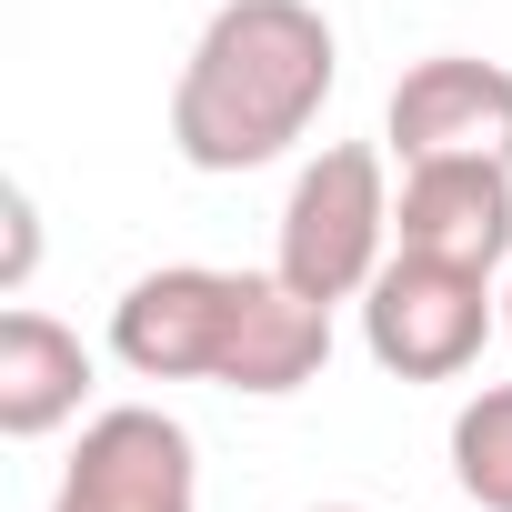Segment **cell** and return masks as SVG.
I'll return each instance as SVG.
<instances>
[{
	"label": "cell",
	"mask_w": 512,
	"mask_h": 512,
	"mask_svg": "<svg viewBox=\"0 0 512 512\" xmlns=\"http://www.w3.org/2000/svg\"><path fill=\"white\" fill-rule=\"evenodd\" d=\"M111 362L131 382H211L241 402H282L332 372V302L292 292L282 272L161 262L111 302Z\"/></svg>",
	"instance_id": "obj_1"
},
{
	"label": "cell",
	"mask_w": 512,
	"mask_h": 512,
	"mask_svg": "<svg viewBox=\"0 0 512 512\" xmlns=\"http://www.w3.org/2000/svg\"><path fill=\"white\" fill-rule=\"evenodd\" d=\"M332 81H342V41L312 0H221L171 81V151L211 181L262 171L292 141H312Z\"/></svg>",
	"instance_id": "obj_2"
},
{
	"label": "cell",
	"mask_w": 512,
	"mask_h": 512,
	"mask_svg": "<svg viewBox=\"0 0 512 512\" xmlns=\"http://www.w3.org/2000/svg\"><path fill=\"white\" fill-rule=\"evenodd\" d=\"M392 262V151L382 141H332L292 171L272 272L312 302H362L372 272Z\"/></svg>",
	"instance_id": "obj_3"
},
{
	"label": "cell",
	"mask_w": 512,
	"mask_h": 512,
	"mask_svg": "<svg viewBox=\"0 0 512 512\" xmlns=\"http://www.w3.org/2000/svg\"><path fill=\"white\" fill-rule=\"evenodd\" d=\"M492 332H502V282L432 262V251H392L362 292V352L392 382H462Z\"/></svg>",
	"instance_id": "obj_4"
},
{
	"label": "cell",
	"mask_w": 512,
	"mask_h": 512,
	"mask_svg": "<svg viewBox=\"0 0 512 512\" xmlns=\"http://www.w3.org/2000/svg\"><path fill=\"white\" fill-rule=\"evenodd\" d=\"M51 512H201V442L161 402H111L81 422Z\"/></svg>",
	"instance_id": "obj_5"
},
{
	"label": "cell",
	"mask_w": 512,
	"mask_h": 512,
	"mask_svg": "<svg viewBox=\"0 0 512 512\" xmlns=\"http://www.w3.org/2000/svg\"><path fill=\"white\" fill-rule=\"evenodd\" d=\"M382 151L412 161H512V71L482 51H432L382 101Z\"/></svg>",
	"instance_id": "obj_6"
},
{
	"label": "cell",
	"mask_w": 512,
	"mask_h": 512,
	"mask_svg": "<svg viewBox=\"0 0 512 512\" xmlns=\"http://www.w3.org/2000/svg\"><path fill=\"white\" fill-rule=\"evenodd\" d=\"M392 251L502 272L512 262V161H412L392 191Z\"/></svg>",
	"instance_id": "obj_7"
},
{
	"label": "cell",
	"mask_w": 512,
	"mask_h": 512,
	"mask_svg": "<svg viewBox=\"0 0 512 512\" xmlns=\"http://www.w3.org/2000/svg\"><path fill=\"white\" fill-rule=\"evenodd\" d=\"M91 342L71 332V322H51V312H31V302H11L0 312V432L11 442H51V432H71L81 412H91Z\"/></svg>",
	"instance_id": "obj_8"
},
{
	"label": "cell",
	"mask_w": 512,
	"mask_h": 512,
	"mask_svg": "<svg viewBox=\"0 0 512 512\" xmlns=\"http://www.w3.org/2000/svg\"><path fill=\"white\" fill-rule=\"evenodd\" d=\"M452 482L482 512H512V382H482L452 412Z\"/></svg>",
	"instance_id": "obj_9"
},
{
	"label": "cell",
	"mask_w": 512,
	"mask_h": 512,
	"mask_svg": "<svg viewBox=\"0 0 512 512\" xmlns=\"http://www.w3.org/2000/svg\"><path fill=\"white\" fill-rule=\"evenodd\" d=\"M31 262H41V211H31V191H11V262H0V282H11V302H21Z\"/></svg>",
	"instance_id": "obj_10"
},
{
	"label": "cell",
	"mask_w": 512,
	"mask_h": 512,
	"mask_svg": "<svg viewBox=\"0 0 512 512\" xmlns=\"http://www.w3.org/2000/svg\"><path fill=\"white\" fill-rule=\"evenodd\" d=\"M502 342H512V272H502Z\"/></svg>",
	"instance_id": "obj_11"
},
{
	"label": "cell",
	"mask_w": 512,
	"mask_h": 512,
	"mask_svg": "<svg viewBox=\"0 0 512 512\" xmlns=\"http://www.w3.org/2000/svg\"><path fill=\"white\" fill-rule=\"evenodd\" d=\"M302 512H372V502H302Z\"/></svg>",
	"instance_id": "obj_12"
}]
</instances>
